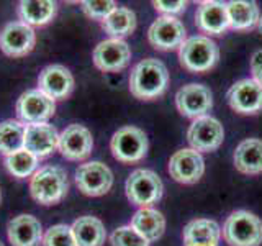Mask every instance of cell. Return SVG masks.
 <instances>
[{
    "label": "cell",
    "mask_w": 262,
    "mask_h": 246,
    "mask_svg": "<svg viewBox=\"0 0 262 246\" xmlns=\"http://www.w3.org/2000/svg\"><path fill=\"white\" fill-rule=\"evenodd\" d=\"M57 5L49 0H21L18 4L20 22L28 27H45L56 16Z\"/></svg>",
    "instance_id": "obj_25"
},
{
    "label": "cell",
    "mask_w": 262,
    "mask_h": 246,
    "mask_svg": "<svg viewBox=\"0 0 262 246\" xmlns=\"http://www.w3.org/2000/svg\"><path fill=\"white\" fill-rule=\"evenodd\" d=\"M82 10L84 13L92 20L103 22L106 16H108L115 8L117 4L112 2V0H102V2H95V0H85V2H80Z\"/></svg>",
    "instance_id": "obj_32"
},
{
    "label": "cell",
    "mask_w": 262,
    "mask_h": 246,
    "mask_svg": "<svg viewBox=\"0 0 262 246\" xmlns=\"http://www.w3.org/2000/svg\"><path fill=\"white\" fill-rule=\"evenodd\" d=\"M187 139L192 150L199 153H213L223 143L225 130L216 118L205 115L192 121L187 131Z\"/></svg>",
    "instance_id": "obj_9"
},
{
    "label": "cell",
    "mask_w": 262,
    "mask_h": 246,
    "mask_svg": "<svg viewBox=\"0 0 262 246\" xmlns=\"http://www.w3.org/2000/svg\"><path fill=\"white\" fill-rule=\"evenodd\" d=\"M131 227H133L139 235H143L147 241H156L166 232V218L164 215L152 207L139 209L131 217Z\"/></svg>",
    "instance_id": "obj_24"
},
{
    "label": "cell",
    "mask_w": 262,
    "mask_h": 246,
    "mask_svg": "<svg viewBox=\"0 0 262 246\" xmlns=\"http://www.w3.org/2000/svg\"><path fill=\"white\" fill-rule=\"evenodd\" d=\"M205 172V161L199 151L179 150L169 159V174L180 184H195L202 179Z\"/></svg>",
    "instance_id": "obj_16"
},
{
    "label": "cell",
    "mask_w": 262,
    "mask_h": 246,
    "mask_svg": "<svg viewBox=\"0 0 262 246\" xmlns=\"http://www.w3.org/2000/svg\"><path fill=\"white\" fill-rule=\"evenodd\" d=\"M36 45V33L21 22H8L0 30V49L10 57H23L30 54Z\"/></svg>",
    "instance_id": "obj_11"
},
{
    "label": "cell",
    "mask_w": 262,
    "mask_h": 246,
    "mask_svg": "<svg viewBox=\"0 0 262 246\" xmlns=\"http://www.w3.org/2000/svg\"><path fill=\"white\" fill-rule=\"evenodd\" d=\"M185 246H202V244H185Z\"/></svg>",
    "instance_id": "obj_37"
},
{
    "label": "cell",
    "mask_w": 262,
    "mask_h": 246,
    "mask_svg": "<svg viewBox=\"0 0 262 246\" xmlns=\"http://www.w3.org/2000/svg\"><path fill=\"white\" fill-rule=\"evenodd\" d=\"M94 64L103 72L123 71L131 61V49L125 39H105L100 41L94 49Z\"/></svg>",
    "instance_id": "obj_13"
},
{
    "label": "cell",
    "mask_w": 262,
    "mask_h": 246,
    "mask_svg": "<svg viewBox=\"0 0 262 246\" xmlns=\"http://www.w3.org/2000/svg\"><path fill=\"white\" fill-rule=\"evenodd\" d=\"M5 168L10 174L16 179H27L31 177L38 171L39 158L35 156L27 148L15 151L12 154L5 156Z\"/></svg>",
    "instance_id": "obj_28"
},
{
    "label": "cell",
    "mask_w": 262,
    "mask_h": 246,
    "mask_svg": "<svg viewBox=\"0 0 262 246\" xmlns=\"http://www.w3.org/2000/svg\"><path fill=\"white\" fill-rule=\"evenodd\" d=\"M147 136L146 133L138 127L126 125L117 130L112 136L110 141V150L113 158L125 162V164H133L144 159L147 154Z\"/></svg>",
    "instance_id": "obj_6"
},
{
    "label": "cell",
    "mask_w": 262,
    "mask_h": 246,
    "mask_svg": "<svg viewBox=\"0 0 262 246\" xmlns=\"http://www.w3.org/2000/svg\"><path fill=\"white\" fill-rule=\"evenodd\" d=\"M105 33L115 39H123L136 30V13L126 7H117L115 10L102 22Z\"/></svg>",
    "instance_id": "obj_27"
},
{
    "label": "cell",
    "mask_w": 262,
    "mask_h": 246,
    "mask_svg": "<svg viewBox=\"0 0 262 246\" xmlns=\"http://www.w3.org/2000/svg\"><path fill=\"white\" fill-rule=\"evenodd\" d=\"M234 168L248 176H256L262 172V139L248 138L236 146Z\"/></svg>",
    "instance_id": "obj_21"
},
{
    "label": "cell",
    "mask_w": 262,
    "mask_h": 246,
    "mask_svg": "<svg viewBox=\"0 0 262 246\" xmlns=\"http://www.w3.org/2000/svg\"><path fill=\"white\" fill-rule=\"evenodd\" d=\"M257 28L260 31V35H262V15H260V18H259V23H257Z\"/></svg>",
    "instance_id": "obj_35"
},
{
    "label": "cell",
    "mask_w": 262,
    "mask_h": 246,
    "mask_svg": "<svg viewBox=\"0 0 262 246\" xmlns=\"http://www.w3.org/2000/svg\"><path fill=\"white\" fill-rule=\"evenodd\" d=\"M43 235L41 221L28 213L13 217L7 225V236L12 246H39Z\"/></svg>",
    "instance_id": "obj_18"
},
{
    "label": "cell",
    "mask_w": 262,
    "mask_h": 246,
    "mask_svg": "<svg viewBox=\"0 0 262 246\" xmlns=\"http://www.w3.org/2000/svg\"><path fill=\"white\" fill-rule=\"evenodd\" d=\"M25 146V125L18 120L0 121V153L8 156Z\"/></svg>",
    "instance_id": "obj_29"
},
{
    "label": "cell",
    "mask_w": 262,
    "mask_h": 246,
    "mask_svg": "<svg viewBox=\"0 0 262 246\" xmlns=\"http://www.w3.org/2000/svg\"><path fill=\"white\" fill-rule=\"evenodd\" d=\"M221 235L229 246H260L262 220L248 210H236L226 218Z\"/></svg>",
    "instance_id": "obj_4"
},
{
    "label": "cell",
    "mask_w": 262,
    "mask_h": 246,
    "mask_svg": "<svg viewBox=\"0 0 262 246\" xmlns=\"http://www.w3.org/2000/svg\"><path fill=\"white\" fill-rule=\"evenodd\" d=\"M176 107L187 118H200L205 117L213 107L211 90L203 84H187L180 87L176 94Z\"/></svg>",
    "instance_id": "obj_12"
},
{
    "label": "cell",
    "mask_w": 262,
    "mask_h": 246,
    "mask_svg": "<svg viewBox=\"0 0 262 246\" xmlns=\"http://www.w3.org/2000/svg\"><path fill=\"white\" fill-rule=\"evenodd\" d=\"M0 246H4V243H2V241H0Z\"/></svg>",
    "instance_id": "obj_38"
},
{
    "label": "cell",
    "mask_w": 262,
    "mask_h": 246,
    "mask_svg": "<svg viewBox=\"0 0 262 246\" xmlns=\"http://www.w3.org/2000/svg\"><path fill=\"white\" fill-rule=\"evenodd\" d=\"M57 150L68 161H84L94 150L92 133L87 127L72 123L62 133H59V148Z\"/></svg>",
    "instance_id": "obj_15"
},
{
    "label": "cell",
    "mask_w": 262,
    "mask_h": 246,
    "mask_svg": "<svg viewBox=\"0 0 262 246\" xmlns=\"http://www.w3.org/2000/svg\"><path fill=\"white\" fill-rule=\"evenodd\" d=\"M112 246H149V241L143 235H139L131 225H123L113 230L110 235Z\"/></svg>",
    "instance_id": "obj_31"
},
{
    "label": "cell",
    "mask_w": 262,
    "mask_h": 246,
    "mask_svg": "<svg viewBox=\"0 0 262 246\" xmlns=\"http://www.w3.org/2000/svg\"><path fill=\"white\" fill-rule=\"evenodd\" d=\"M43 246H77L69 225L57 223L46 230L43 235Z\"/></svg>",
    "instance_id": "obj_30"
},
{
    "label": "cell",
    "mask_w": 262,
    "mask_h": 246,
    "mask_svg": "<svg viewBox=\"0 0 262 246\" xmlns=\"http://www.w3.org/2000/svg\"><path fill=\"white\" fill-rule=\"evenodd\" d=\"M0 203H2V191H0Z\"/></svg>",
    "instance_id": "obj_36"
},
{
    "label": "cell",
    "mask_w": 262,
    "mask_h": 246,
    "mask_svg": "<svg viewBox=\"0 0 262 246\" xmlns=\"http://www.w3.org/2000/svg\"><path fill=\"white\" fill-rule=\"evenodd\" d=\"M156 12L162 13V16H176L179 13L185 12L187 8V2H167V0H156L152 2Z\"/></svg>",
    "instance_id": "obj_33"
},
{
    "label": "cell",
    "mask_w": 262,
    "mask_h": 246,
    "mask_svg": "<svg viewBox=\"0 0 262 246\" xmlns=\"http://www.w3.org/2000/svg\"><path fill=\"white\" fill-rule=\"evenodd\" d=\"M38 158H48L59 148V133L49 123L25 125V146Z\"/></svg>",
    "instance_id": "obj_19"
},
{
    "label": "cell",
    "mask_w": 262,
    "mask_h": 246,
    "mask_svg": "<svg viewBox=\"0 0 262 246\" xmlns=\"http://www.w3.org/2000/svg\"><path fill=\"white\" fill-rule=\"evenodd\" d=\"M76 186L87 197L105 195L113 186V172L105 162H84L76 169Z\"/></svg>",
    "instance_id": "obj_8"
},
{
    "label": "cell",
    "mask_w": 262,
    "mask_h": 246,
    "mask_svg": "<svg viewBox=\"0 0 262 246\" xmlns=\"http://www.w3.org/2000/svg\"><path fill=\"white\" fill-rule=\"evenodd\" d=\"M179 59L188 72L202 74L215 68L220 59V48L210 36H190L179 48Z\"/></svg>",
    "instance_id": "obj_3"
},
{
    "label": "cell",
    "mask_w": 262,
    "mask_h": 246,
    "mask_svg": "<svg viewBox=\"0 0 262 246\" xmlns=\"http://www.w3.org/2000/svg\"><path fill=\"white\" fill-rule=\"evenodd\" d=\"M169 71L156 57L139 61L129 72V92L139 100H154L167 90Z\"/></svg>",
    "instance_id": "obj_1"
},
{
    "label": "cell",
    "mask_w": 262,
    "mask_h": 246,
    "mask_svg": "<svg viewBox=\"0 0 262 246\" xmlns=\"http://www.w3.org/2000/svg\"><path fill=\"white\" fill-rule=\"evenodd\" d=\"M71 230L77 246H103L106 240L103 221L92 215L79 217L71 225Z\"/></svg>",
    "instance_id": "obj_22"
},
{
    "label": "cell",
    "mask_w": 262,
    "mask_h": 246,
    "mask_svg": "<svg viewBox=\"0 0 262 246\" xmlns=\"http://www.w3.org/2000/svg\"><path fill=\"white\" fill-rule=\"evenodd\" d=\"M15 110L21 123L38 125V123H48L56 113V102L39 89H30L18 97Z\"/></svg>",
    "instance_id": "obj_7"
},
{
    "label": "cell",
    "mask_w": 262,
    "mask_h": 246,
    "mask_svg": "<svg viewBox=\"0 0 262 246\" xmlns=\"http://www.w3.org/2000/svg\"><path fill=\"white\" fill-rule=\"evenodd\" d=\"M147 39L154 49L172 51L182 46L187 39V30L184 23L176 16H159L147 30Z\"/></svg>",
    "instance_id": "obj_10"
},
{
    "label": "cell",
    "mask_w": 262,
    "mask_h": 246,
    "mask_svg": "<svg viewBox=\"0 0 262 246\" xmlns=\"http://www.w3.org/2000/svg\"><path fill=\"white\" fill-rule=\"evenodd\" d=\"M185 244H202V246H218L221 238V228L215 220L196 218L188 221L184 228Z\"/></svg>",
    "instance_id": "obj_23"
},
{
    "label": "cell",
    "mask_w": 262,
    "mask_h": 246,
    "mask_svg": "<svg viewBox=\"0 0 262 246\" xmlns=\"http://www.w3.org/2000/svg\"><path fill=\"white\" fill-rule=\"evenodd\" d=\"M229 107L241 115H256L262 110V86L254 79H241L228 90Z\"/></svg>",
    "instance_id": "obj_14"
},
{
    "label": "cell",
    "mask_w": 262,
    "mask_h": 246,
    "mask_svg": "<svg viewBox=\"0 0 262 246\" xmlns=\"http://www.w3.org/2000/svg\"><path fill=\"white\" fill-rule=\"evenodd\" d=\"M125 191L131 203L138 205L139 209H146L162 199L164 184L154 171L136 169L126 179Z\"/></svg>",
    "instance_id": "obj_5"
},
{
    "label": "cell",
    "mask_w": 262,
    "mask_h": 246,
    "mask_svg": "<svg viewBox=\"0 0 262 246\" xmlns=\"http://www.w3.org/2000/svg\"><path fill=\"white\" fill-rule=\"evenodd\" d=\"M69 191L68 172L61 166H43L30 177V194L41 205L59 203Z\"/></svg>",
    "instance_id": "obj_2"
},
{
    "label": "cell",
    "mask_w": 262,
    "mask_h": 246,
    "mask_svg": "<svg viewBox=\"0 0 262 246\" xmlns=\"http://www.w3.org/2000/svg\"><path fill=\"white\" fill-rule=\"evenodd\" d=\"M195 25L200 31L211 36H220L229 28L226 4L207 0L200 2L195 13Z\"/></svg>",
    "instance_id": "obj_20"
},
{
    "label": "cell",
    "mask_w": 262,
    "mask_h": 246,
    "mask_svg": "<svg viewBox=\"0 0 262 246\" xmlns=\"http://www.w3.org/2000/svg\"><path fill=\"white\" fill-rule=\"evenodd\" d=\"M251 72H252V79L262 86V49L256 51L251 57Z\"/></svg>",
    "instance_id": "obj_34"
},
{
    "label": "cell",
    "mask_w": 262,
    "mask_h": 246,
    "mask_svg": "<svg viewBox=\"0 0 262 246\" xmlns=\"http://www.w3.org/2000/svg\"><path fill=\"white\" fill-rule=\"evenodd\" d=\"M38 89L54 102L66 100L74 90V76L62 64H49L39 72Z\"/></svg>",
    "instance_id": "obj_17"
},
{
    "label": "cell",
    "mask_w": 262,
    "mask_h": 246,
    "mask_svg": "<svg viewBox=\"0 0 262 246\" xmlns=\"http://www.w3.org/2000/svg\"><path fill=\"white\" fill-rule=\"evenodd\" d=\"M229 28L237 31H246L254 28L259 23L260 12L256 2H248V0H236V2L226 4Z\"/></svg>",
    "instance_id": "obj_26"
}]
</instances>
